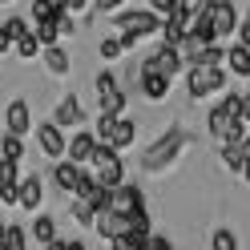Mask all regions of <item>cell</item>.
Instances as JSON below:
<instances>
[{
  "label": "cell",
  "mask_w": 250,
  "mask_h": 250,
  "mask_svg": "<svg viewBox=\"0 0 250 250\" xmlns=\"http://www.w3.org/2000/svg\"><path fill=\"white\" fill-rule=\"evenodd\" d=\"M210 133L218 137V142H242L246 137V125L238 121V93L222 97L210 109Z\"/></svg>",
  "instance_id": "obj_1"
},
{
  "label": "cell",
  "mask_w": 250,
  "mask_h": 250,
  "mask_svg": "<svg viewBox=\"0 0 250 250\" xmlns=\"http://www.w3.org/2000/svg\"><path fill=\"white\" fill-rule=\"evenodd\" d=\"M117 28H121V49H133L142 37H153L162 33V17L149 8H133V12H117Z\"/></svg>",
  "instance_id": "obj_2"
},
{
  "label": "cell",
  "mask_w": 250,
  "mask_h": 250,
  "mask_svg": "<svg viewBox=\"0 0 250 250\" xmlns=\"http://www.w3.org/2000/svg\"><path fill=\"white\" fill-rule=\"evenodd\" d=\"M186 142H190V137H186V129H169L166 137H158V142L142 153V166L149 169V174H158V169H166L169 162L178 158V149H182Z\"/></svg>",
  "instance_id": "obj_3"
},
{
  "label": "cell",
  "mask_w": 250,
  "mask_h": 250,
  "mask_svg": "<svg viewBox=\"0 0 250 250\" xmlns=\"http://www.w3.org/2000/svg\"><path fill=\"white\" fill-rule=\"evenodd\" d=\"M89 166H93V182H97V186H105V190H117V186L125 182V166H121V153H113L109 146H97V149H93Z\"/></svg>",
  "instance_id": "obj_4"
},
{
  "label": "cell",
  "mask_w": 250,
  "mask_h": 250,
  "mask_svg": "<svg viewBox=\"0 0 250 250\" xmlns=\"http://www.w3.org/2000/svg\"><path fill=\"white\" fill-rule=\"evenodd\" d=\"M226 85V69L222 65H190V77H186V89H190V97L202 101L210 97V93H218Z\"/></svg>",
  "instance_id": "obj_5"
},
{
  "label": "cell",
  "mask_w": 250,
  "mask_h": 250,
  "mask_svg": "<svg viewBox=\"0 0 250 250\" xmlns=\"http://www.w3.org/2000/svg\"><path fill=\"white\" fill-rule=\"evenodd\" d=\"M206 21H210V33H214V41L222 44V41H230L234 37V28H238V8L230 4V0H206Z\"/></svg>",
  "instance_id": "obj_6"
},
{
  "label": "cell",
  "mask_w": 250,
  "mask_h": 250,
  "mask_svg": "<svg viewBox=\"0 0 250 250\" xmlns=\"http://www.w3.org/2000/svg\"><path fill=\"white\" fill-rule=\"evenodd\" d=\"M109 210L121 214V218H129V214H137V210H146V194L137 190V186L121 182L117 190H109Z\"/></svg>",
  "instance_id": "obj_7"
},
{
  "label": "cell",
  "mask_w": 250,
  "mask_h": 250,
  "mask_svg": "<svg viewBox=\"0 0 250 250\" xmlns=\"http://www.w3.org/2000/svg\"><path fill=\"white\" fill-rule=\"evenodd\" d=\"M190 21H194V4L166 12V17H162V37H166V44H174V49H178V44L186 41V33H190Z\"/></svg>",
  "instance_id": "obj_8"
},
{
  "label": "cell",
  "mask_w": 250,
  "mask_h": 250,
  "mask_svg": "<svg viewBox=\"0 0 250 250\" xmlns=\"http://www.w3.org/2000/svg\"><path fill=\"white\" fill-rule=\"evenodd\" d=\"M28 129H33V109H28V101H24V97L8 101V109H4V133L24 137Z\"/></svg>",
  "instance_id": "obj_9"
},
{
  "label": "cell",
  "mask_w": 250,
  "mask_h": 250,
  "mask_svg": "<svg viewBox=\"0 0 250 250\" xmlns=\"http://www.w3.org/2000/svg\"><path fill=\"white\" fill-rule=\"evenodd\" d=\"M182 69V53L174 49V44H162L153 57H146V65H142V73H162V77H169L174 81V73Z\"/></svg>",
  "instance_id": "obj_10"
},
{
  "label": "cell",
  "mask_w": 250,
  "mask_h": 250,
  "mask_svg": "<svg viewBox=\"0 0 250 250\" xmlns=\"http://www.w3.org/2000/svg\"><path fill=\"white\" fill-rule=\"evenodd\" d=\"M41 202H44V186H41V178H37V174H24V178L17 182V206L28 210V214H37Z\"/></svg>",
  "instance_id": "obj_11"
},
{
  "label": "cell",
  "mask_w": 250,
  "mask_h": 250,
  "mask_svg": "<svg viewBox=\"0 0 250 250\" xmlns=\"http://www.w3.org/2000/svg\"><path fill=\"white\" fill-rule=\"evenodd\" d=\"M37 142H41V149L49 153V158H57V162L65 158V146H69V142H65V129H57L53 121L37 125Z\"/></svg>",
  "instance_id": "obj_12"
},
{
  "label": "cell",
  "mask_w": 250,
  "mask_h": 250,
  "mask_svg": "<svg viewBox=\"0 0 250 250\" xmlns=\"http://www.w3.org/2000/svg\"><path fill=\"white\" fill-rule=\"evenodd\" d=\"M93 230H97L105 242H113V238H121V234H129V222H125L121 214H113V210H97V218H93Z\"/></svg>",
  "instance_id": "obj_13"
},
{
  "label": "cell",
  "mask_w": 250,
  "mask_h": 250,
  "mask_svg": "<svg viewBox=\"0 0 250 250\" xmlns=\"http://www.w3.org/2000/svg\"><path fill=\"white\" fill-rule=\"evenodd\" d=\"M133 137H137V121L117 117V121H113V129H109V137H105V146L113 149V153H121V149H129V146H133Z\"/></svg>",
  "instance_id": "obj_14"
},
{
  "label": "cell",
  "mask_w": 250,
  "mask_h": 250,
  "mask_svg": "<svg viewBox=\"0 0 250 250\" xmlns=\"http://www.w3.org/2000/svg\"><path fill=\"white\" fill-rule=\"evenodd\" d=\"M65 149H69V162H73V166H89L93 149H97V137H93V133H77Z\"/></svg>",
  "instance_id": "obj_15"
},
{
  "label": "cell",
  "mask_w": 250,
  "mask_h": 250,
  "mask_svg": "<svg viewBox=\"0 0 250 250\" xmlns=\"http://www.w3.org/2000/svg\"><path fill=\"white\" fill-rule=\"evenodd\" d=\"M81 101H77V97H65V101H61L57 105V113H53V125H57V129H69V125H81Z\"/></svg>",
  "instance_id": "obj_16"
},
{
  "label": "cell",
  "mask_w": 250,
  "mask_h": 250,
  "mask_svg": "<svg viewBox=\"0 0 250 250\" xmlns=\"http://www.w3.org/2000/svg\"><path fill=\"white\" fill-rule=\"evenodd\" d=\"M142 93L149 101H166L169 97V77H162V73H142Z\"/></svg>",
  "instance_id": "obj_17"
},
{
  "label": "cell",
  "mask_w": 250,
  "mask_h": 250,
  "mask_svg": "<svg viewBox=\"0 0 250 250\" xmlns=\"http://www.w3.org/2000/svg\"><path fill=\"white\" fill-rule=\"evenodd\" d=\"M53 178H57V190L73 194V190H77V182H81V166H73V162H57Z\"/></svg>",
  "instance_id": "obj_18"
},
{
  "label": "cell",
  "mask_w": 250,
  "mask_h": 250,
  "mask_svg": "<svg viewBox=\"0 0 250 250\" xmlns=\"http://www.w3.org/2000/svg\"><path fill=\"white\" fill-rule=\"evenodd\" d=\"M41 57H44V69H49L53 77H65V73H69V53L61 49V44H49V49H41Z\"/></svg>",
  "instance_id": "obj_19"
},
{
  "label": "cell",
  "mask_w": 250,
  "mask_h": 250,
  "mask_svg": "<svg viewBox=\"0 0 250 250\" xmlns=\"http://www.w3.org/2000/svg\"><path fill=\"white\" fill-rule=\"evenodd\" d=\"M226 65H230V73L250 77V49H246V44H230V49H226Z\"/></svg>",
  "instance_id": "obj_20"
},
{
  "label": "cell",
  "mask_w": 250,
  "mask_h": 250,
  "mask_svg": "<svg viewBox=\"0 0 250 250\" xmlns=\"http://www.w3.org/2000/svg\"><path fill=\"white\" fill-rule=\"evenodd\" d=\"M242 162H246V137L242 142H222V166H230V169L242 174Z\"/></svg>",
  "instance_id": "obj_21"
},
{
  "label": "cell",
  "mask_w": 250,
  "mask_h": 250,
  "mask_svg": "<svg viewBox=\"0 0 250 250\" xmlns=\"http://www.w3.org/2000/svg\"><path fill=\"white\" fill-rule=\"evenodd\" d=\"M33 37L41 41V49H49V44H61V33H57V21H53V17H44V21H37V28H33Z\"/></svg>",
  "instance_id": "obj_22"
},
{
  "label": "cell",
  "mask_w": 250,
  "mask_h": 250,
  "mask_svg": "<svg viewBox=\"0 0 250 250\" xmlns=\"http://www.w3.org/2000/svg\"><path fill=\"white\" fill-rule=\"evenodd\" d=\"M28 234L21 226H4V234H0V250H28Z\"/></svg>",
  "instance_id": "obj_23"
},
{
  "label": "cell",
  "mask_w": 250,
  "mask_h": 250,
  "mask_svg": "<svg viewBox=\"0 0 250 250\" xmlns=\"http://www.w3.org/2000/svg\"><path fill=\"white\" fill-rule=\"evenodd\" d=\"M0 158H4V162H21L24 158V137L4 133V142H0Z\"/></svg>",
  "instance_id": "obj_24"
},
{
  "label": "cell",
  "mask_w": 250,
  "mask_h": 250,
  "mask_svg": "<svg viewBox=\"0 0 250 250\" xmlns=\"http://www.w3.org/2000/svg\"><path fill=\"white\" fill-rule=\"evenodd\" d=\"M33 238H37V242H53V238H57V222H53L49 214H37V222H33Z\"/></svg>",
  "instance_id": "obj_25"
},
{
  "label": "cell",
  "mask_w": 250,
  "mask_h": 250,
  "mask_svg": "<svg viewBox=\"0 0 250 250\" xmlns=\"http://www.w3.org/2000/svg\"><path fill=\"white\" fill-rule=\"evenodd\" d=\"M210 250H238V234L234 230H214V238H210Z\"/></svg>",
  "instance_id": "obj_26"
},
{
  "label": "cell",
  "mask_w": 250,
  "mask_h": 250,
  "mask_svg": "<svg viewBox=\"0 0 250 250\" xmlns=\"http://www.w3.org/2000/svg\"><path fill=\"white\" fill-rule=\"evenodd\" d=\"M93 85H97V97L105 101L109 93H117V77L109 73V69H101V73H97V81H93Z\"/></svg>",
  "instance_id": "obj_27"
},
{
  "label": "cell",
  "mask_w": 250,
  "mask_h": 250,
  "mask_svg": "<svg viewBox=\"0 0 250 250\" xmlns=\"http://www.w3.org/2000/svg\"><path fill=\"white\" fill-rule=\"evenodd\" d=\"M12 49H17V53H21V57H24V61H33V57H37V53H41V41H37V37H33V33H28V37H21V41H17V44H12Z\"/></svg>",
  "instance_id": "obj_28"
},
{
  "label": "cell",
  "mask_w": 250,
  "mask_h": 250,
  "mask_svg": "<svg viewBox=\"0 0 250 250\" xmlns=\"http://www.w3.org/2000/svg\"><path fill=\"white\" fill-rule=\"evenodd\" d=\"M190 0H146V8L149 12H158V17H166V12H174V8H186Z\"/></svg>",
  "instance_id": "obj_29"
},
{
  "label": "cell",
  "mask_w": 250,
  "mask_h": 250,
  "mask_svg": "<svg viewBox=\"0 0 250 250\" xmlns=\"http://www.w3.org/2000/svg\"><path fill=\"white\" fill-rule=\"evenodd\" d=\"M4 28H8L12 44H17L21 37H28V33H33V28H28V21H21V17H8V21H4Z\"/></svg>",
  "instance_id": "obj_30"
},
{
  "label": "cell",
  "mask_w": 250,
  "mask_h": 250,
  "mask_svg": "<svg viewBox=\"0 0 250 250\" xmlns=\"http://www.w3.org/2000/svg\"><path fill=\"white\" fill-rule=\"evenodd\" d=\"M113 250H146V238L142 234H121V238H113Z\"/></svg>",
  "instance_id": "obj_31"
},
{
  "label": "cell",
  "mask_w": 250,
  "mask_h": 250,
  "mask_svg": "<svg viewBox=\"0 0 250 250\" xmlns=\"http://www.w3.org/2000/svg\"><path fill=\"white\" fill-rule=\"evenodd\" d=\"M121 53H125V49H121L117 37H105V41H101V57H105V61H117Z\"/></svg>",
  "instance_id": "obj_32"
},
{
  "label": "cell",
  "mask_w": 250,
  "mask_h": 250,
  "mask_svg": "<svg viewBox=\"0 0 250 250\" xmlns=\"http://www.w3.org/2000/svg\"><path fill=\"white\" fill-rule=\"evenodd\" d=\"M73 218H77V222H81V226H93V218H97V214H93V210L85 206V202L77 198V206H73Z\"/></svg>",
  "instance_id": "obj_33"
},
{
  "label": "cell",
  "mask_w": 250,
  "mask_h": 250,
  "mask_svg": "<svg viewBox=\"0 0 250 250\" xmlns=\"http://www.w3.org/2000/svg\"><path fill=\"white\" fill-rule=\"evenodd\" d=\"M146 250H174V242H169L166 234H149V238H146Z\"/></svg>",
  "instance_id": "obj_34"
},
{
  "label": "cell",
  "mask_w": 250,
  "mask_h": 250,
  "mask_svg": "<svg viewBox=\"0 0 250 250\" xmlns=\"http://www.w3.org/2000/svg\"><path fill=\"white\" fill-rule=\"evenodd\" d=\"M238 121L250 125V93H242V97H238Z\"/></svg>",
  "instance_id": "obj_35"
},
{
  "label": "cell",
  "mask_w": 250,
  "mask_h": 250,
  "mask_svg": "<svg viewBox=\"0 0 250 250\" xmlns=\"http://www.w3.org/2000/svg\"><path fill=\"white\" fill-rule=\"evenodd\" d=\"M234 37H238V44H246V49H250V17H246L238 28H234Z\"/></svg>",
  "instance_id": "obj_36"
},
{
  "label": "cell",
  "mask_w": 250,
  "mask_h": 250,
  "mask_svg": "<svg viewBox=\"0 0 250 250\" xmlns=\"http://www.w3.org/2000/svg\"><path fill=\"white\" fill-rule=\"evenodd\" d=\"M117 4H125V0H93V8H101V12H113Z\"/></svg>",
  "instance_id": "obj_37"
},
{
  "label": "cell",
  "mask_w": 250,
  "mask_h": 250,
  "mask_svg": "<svg viewBox=\"0 0 250 250\" xmlns=\"http://www.w3.org/2000/svg\"><path fill=\"white\" fill-rule=\"evenodd\" d=\"M8 49H12V37H8V28L0 24V53H8Z\"/></svg>",
  "instance_id": "obj_38"
},
{
  "label": "cell",
  "mask_w": 250,
  "mask_h": 250,
  "mask_svg": "<svg viewBox=\"0 0 250 250\" xmlns=\"http://www.w3.org/2000/svg\"><path fill=\"white\" fill-rule=\"evenodd\" d=\"M81 8H89V0H65V12H81Z\"/></svg>",
  "instance_id": "obj_39"
},
{
  "label": "cell",
  "mask_w": 250,
  "mask_h": 250,
  "mask_svg": "<svg viewBox=\"0 0 250 250\" xmlns=\"http://www.w3.org/2000/svg\"><path fill=\"white\" fill-rule=\"evenodd\" d=\"M242 178L250 182V137H246V162H242Z\"/></svg>",
  "instance_id": "obj_40"
},
{
  "label": "cell",
  "mask_w": 250,
  "mask_h": 250,
  "mask_svg": "<svg viewBox=\"0 0 250 250\" xmlns=\"http://www.w3.org/2000/svg\"><path fill=\"white\" fill-rule=\"evenodd\" d=\"M41 4H49L53 12H65V0H41Z\"/></svg>",
  "instance_id": "obj_41"
},
{
  "label": "cell",
  "mask_w": 250,
  "mask_h": 250,
  "mask_svg": "<svg viewBox=\"0 0 250 250\" xmlns=\"http://www.w3.org/2000/svg\"><path fill=\"white\" fill-rule=\"evenodd\" d=\"M44 250H65V238H53V242H44Z\"/></svg>",
  "instance_id": "obj_42"
},
{
  "label": "cell",
  "mask_w": 250,
  "mask_h": 250,
  "mask_svg": "<svg viewBox=\"0 0 250 250\" xmlns=\"http://www.w3.org/2000/svg\"><path fill=\"white\" fill-rule=\"evenodd\" d=\"M65 250H85V242H77V238H69V242H65Z\"/></svg>",
  "instance_id": "obj_43"
},
{
  "label": "cell",
  "mask_w": 250,
  "mask_h": 250,
  "mask_svg": "<svg viewBox=\"0 0 250 250\" xmlns=\"http://www.w3.org/2000/svg\"><path fill=\"white\" fill-rule=\"evenodd\" d=\"M0 4H8V0H0Z\"/></svg>",
  "instance_id": "obj_44"
}]
</instances>
